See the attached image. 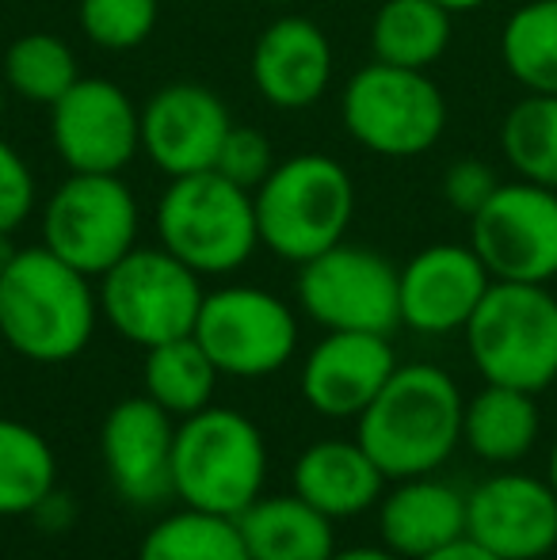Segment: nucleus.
<instances>
[{"instance_id": "f257e3e1", "label": "nucleus", "mask_w": 557, "mask_h": 560, "mask_svg": "<svg viewBox=\"0 0 557 560\" xmlns=\"http://www.w3.org/2000/svg\"><path fill=\"white\" fill-rule=\"evenodd\" d=\"M462 412L466 400L446 370L409 362L397 366L379 397L363 408L356 439L386 480L428 477L462 443Z\"/></svg>"}, {"instance_id": "f03ea898", "label": "nucleus", "mask_w": 557, "mask_h": 560, "mask_svg": "<svg viewBox=\"0 0 557 560\" xmlns=\"http://www.w3.org/2000/svg\"><path fill=\"white\" fill-rule=\"evenodd\" d=\"M100 298L89 275L54 256L46 244L20 248L0 275V336L27 362H69L96 332Z\"/></svg>"}, {"instance_id": "7ed1b4c3", "label": "nucleus", "mask_w": 557, "mask_h": 560, "mask_svg": "<svg viewBox=\"0 0 557 560\" xmlns=\"http://www.w3.org/2000/svg\"><path fill=\"white\" fill-rule=\"evenodd\" d=\"M268 443L264 431L237 408L184 416L172 450V495L207 515L241 518L264 495Z\"/></svg>"}, {"instance_id": "20e7f679", "label": "nucleus", "mask_w": 557, "mask_h": 560, "mask_svg": "<svg viewBox=\"0 0 557 560\" xmlns=\"http://www.w3.org/2000/svg\"><path fill=\"white\" fill-rule=\"evenodd\" d=\"M466 332L469 359L489 385L543 393L557 377V298L543 282H497L485 290Z\"/></svg>"}, {"instance_id": "39448f33", "label": "nucleus", "mask_w": 557, "mask_h": 560, "mask_svg": "<svg viewBox=\"0 0 557 560\" xmlns=\"http://www.w3.org/2000/svg\"><path fill=\"white\" fill-rule=\"evenodd\" d=\"M351 210H356L351 176L333 156L321 153L290 156L256 187L260 244L298 267L344 241Z\"/></svg>"}, {"instance_id": "423d86ee", "label": "nucleus", "mask_w": 557, "mask_h": 560, "mask_svg": "<svg viewBox=\"0 0 557 560\" xmlns=\"http://www.w3.org/2000/svg\"><path fill=\"white\" fill-rule=\"evenodd\" d=\"M156 233L195 275H230L260 244L256 199L214 168L176 176L156 207Z\"/></svg>"}, {"instance_id": "0eeeda50", "label": "nucleus", "mask_w": 557, "mask_h": 560, "mask_svg": "<svg viewBox=\"0 0 557 560\" xmlns=\"http://www.w3.org/2000/svg\"><path fill=\"white\" fill-rule=\"evenodd\" d=\"M199 279L169 248H135L100 275V313L123 339L149 351L195 332L207 298Z\"/></svg>"}, {"instance_id": "6e6552de", "label": "nucleus", "mask_w": 557, "mask_h": 560, "mask_svg": "<svg viewBox=\"0 0 557 560\" xmlns=\"http://www.w3.org/2000/svg\"><path fill=\"white\" fill-rule=\"evenodd\" d=\"M135 191L112 172H73L43 214V244L89 279L138 248Z\"/></svg>"}, {"instance_id": "1a4fd4ad", "label": "nucleus", "mask_w": 557, "mask_h": 560, "mask_svg": "<svg viewBox=\"0 0 557 560\" xmlns=\"http://www.w3.org/2000/svg\"><path fill=\"white\" fill-rule=\"evenodd\" d=\"M298 302L325 332L390 336L402 325V271L379 252L340 241L302 264Z\"/></svg>"}, {"instance_id": "9d476101", "label": "nucleus", "mask_w": 557, "mask_h": 560, "mask_svg": "<svg viewBox=\"0 0 557 560\" xmlns=\"http://www.w3.org/2000/svg\"><path fill=\"white\" fill-rule=\"evenodd\" d=\"M344 126L371 153L417 156L443 133L446 104L423 69L374 61L344 89Z\"/></svg>"}, {"instance_id": "9b49d317", "label": "nucleus", "mask_w": 557, "mask_h": 560, "mask_svg": "<svg viewBox=\"0 0 557 560\" xmlns=\"http://www.w3.org/2000/svg\"><path fill=\"white\" fill-rule=\"evenodd\" d=\"M195 339L218 374L268 377L298 351V317L282 298L260 287H225L202 298Z\"/></svg>"}, {"instance_id": "f8f14e48", "label": "nucleus", "mask_w": 557, "mask_h": 560, "mask_svg": "<svg viewBox=\"0 0 557 560\" xmlns=\"http://www.w3.org/2000/svg\"><path fill=\"white\" fill-rule=\"evenodd\" d=\"M469 248L497 282H550L557 275V191L500 184L469 218Z\"/></svg>"}, {"instance_id": "ddd939ff", "label": "nucleus", "mask_w": 557, "mask_h": 560, "mask_svg": "<svg viewBox=\"0 0 557 560\" xmlns=\"http://www.w3.org/2000/svg\"><path fill=\"white\" fill-rule=\"evenodd\" d=\"M50 112L54 145L73 172L119 176L141 149V115L127 92L104 77L77 81Z\"/></svg>"}, {"instance_id": "4468645a", "label": "nucleus", "mask_w": 557, "mask_h": 560, "mask_svg": "<svg viewBox=\"0 0 557 560\" xmlns=\"http://www.w3.org/2000/svg\"><path fill=\"white\" fill-rule=\"evenodd\" d=\"M466 538L500 560H538L557 549V495L550 480L500 472L466 495Z\"/></svg>"}, {"instance_id": "2eb2a0df", "label": "nucleus", "mask_w": 557, "mask_h": 560, "mask_svg": "<svg viewBox=\"0 0 557 560\" xmlns=\"http://www.w3.org/2000/svg\"><path fill=\"white\" fill-rule=\"evenodd\" d=\"M176 416L149 397H127L107 412L100 428V454L112 488L135 508L172 500V450Z\"/></svg>"}, {"instance_id": "dca6fc26", "label": "nucleus", "mask_w": 557, "mask_h": 560, "mask_svg": "<svg viewBox=\"0 0 557 560\" xmlns=\"http://www.w3.org/2000/svg\"><path fill=\"white\" fill-rule=\"evenodd\" d=\"M230 126L218 92L202 84H169L141 112V149L172 179L195 176L218 164Z\"/></svg>"}, {"instance_id": "f3484780", "label": "nucleus", "mask_w": 557, "mask_h": 560, "mask_svg": "<svg viewBox=\"0 0 557 560\" xmlns=\"http://www.w3.org/2000/svg\"><path fill=\"white\" fill-rule=\"evenodd\" d=\"M489 287L492 275L474 248L431 244L402 267V325L423 336L462 332Z\"/></svg>"}, {"instance_id": "a211bd4d", "label": "nucleus", "mask_w": 557, "mask_h": 560, "mask_svg": "<svg viewBox=\"0 0 557 560\" xmlns=\"http://www.w3.org/2000/svg\"><path fill=\"white\" fill-rule=\"evenodd\" d=\"M394 370L397 359L390 336L328 332L302 362V397L328 420H359Z\"/></svg>"}, {"instance_id": "6ab92c4d", "label": "nucleus", "mask_w": 557, "mask_h": 560, "mask_svg": "<svg viewBox=\"0 0 557 560\" xmlns=\"http://www.w3.org/2000/svg\"><path fill=\"white\" fill-rule=\"evenodd\" d=\"M333 77V46L325 31L305 15H282L260 35L253 50V81L276 107H313Z\"/></svg>"}, {"instance_id": "aec40b11", "label": "nucleus", "mask_w": 557, "mask_h": 560, "mask_svg": "<svg viewBox=\"0 0 557 560\" xmlns=\"http://www.w3.org/2000/svg\"><path fill=\"white\" fill-rule=\"evenodd\" d=\"M379 538L402 560H423L466 538V495L428 477H405L379 500Z\"/></svg>"}, {"instance_id": "412c9836", "label": "nucleus", "mask_w": 557, "mask_h": 560, "mask_svg": "<svg viewBox=\"0 0 557 560\" xmlns=\"http://www.w3.org/2000/svg\"><path fill=\"white\" fill-rule=\"evenodd\" d=\"M290 480H294V492L333 523L379 508L382 488H386V472L359 439H321L305 446Z\"/></svg>"}, {"instance_id": "4be33fe9", "label": "nucleus", "mask_w": 557, "mask_h": 560, "mask_svg": "<svg viewBox=\"0 0 557 560\" xmlns=\"http://www.w3.org/2000/svg\"><path fill=\"white\" fill-rule=\"evenodd\" d=\"M237 526L253 560H328L336 553V523L298 492L260 495Z\"/></svg>"}, {"instance_id": "5701e85b", "label": "nucleus", "mask_w": 557, "mask_h": 560, "mask_svg": "<svg viewBox=\"0 0 557 560\" xmlns=\"http://www.w3.org/2000/svg\"><path fill=\"white\" fill-rule=\"evenodd\" d=\"M462 443L481 462L512 465L538 443V405L535 393L512 385H489L466 400L462 412Z\"/></svg>"}, {"instance_id": "b1692460", "label": "nucleus", "mask_w": 557, "mask_h": 560, "mask_svg": "<svg viewBox=\"0 0 557 560\" xmlns=\"http://www.w3.org/2000/svg\"><path fill=\"white\" fill-rule=\"evenodd\" d=\"M218 366L210 354L199 347L195 336L169 339L146 351V366H141V382H146V397L156 400L169 416L184 420L210 405L218 385Z\"/></svg>"}, {"instance_id": "393cba45", "label": "nucleus", "mask_w": 557, "mask_h": 560, "mask_svg": "<svg viewBox=\"0 0 557 560\" xmlns=\"http://www.w3.org/2000/svg\"><path fill=\"white\" fill-rule=\"evenodd\" d=\"M58 485L54 446L35 428L0 416V518L35 515Z\"/></svg>"}, {"instance_id": "a878e982", "label": "nucleus", "mask_w": 557, "mask_h": 560, "mask_svg": "<svg viewBox=\"0 0 557 560\" xmlns=\"http://www.w3.org/2000/svg\"><path fill=\"white\" fill-rule=\"evenodd\" d=\"M451 43V12L436 0H386L374 15V58L402 69H428Z\"/></svg>"}, {"instance_id": "bb28decb", "label": "nucleus", "mask_w": 557, "mask_h": 560, "mask_svg": "<svg viewBox=\"0 0 557 560\" xmlns=\"http://www.w3.org/2000/svg\"><path fill=\"white\" fill-rule=\"evenodd\" d=\"M138 560H253L237 518L179 508L141 538Z\"/></svg>"}, {"instance_id": "cd10ccee", "label": "nucleus", "mask_w": 557, "mask_h": 560, "mask_svg": "<svg viewBox=\"0 0 557 560\" xmlns=\"http://www.w3.org/2000/svg\"><path fill=\"white\" fill-rule=\"evenodd\" d=\"M504 66L523 89L557 96V0H535L504 23Z\"/></svg>"}, {"instance_id": "c85d7f7f", "label": "nucleus", "mask_w": 557, "mask_h": 560, "mask_svg": "<svg viewBox=\"0 0 557 560\" xmlns=\"http://www.w3.org/2000/svg\"><path fill=\"white\" fill-rule=\"evenodd\" d=\"M500 145L527 184L557 191V96L531 92L520 100L500 126Z\"/></svg>"}, {"instance_id": "c756f323", "label": "nucleus", "mask_w": 557, "mask_h": 560, "mask_svg": "<svg viewBox=\"0 0 557 560\" xmlns=\"http://www.w3.org/2000/svg\"><path fill=\"white\" fill-rule=\"evenodd\" d=\"M4 77L15 96L31 100V104H46V107H54L77 81H81V77H77L73 50H69L61 38L46 35V31L23 35L8 46Z\"/></svg>"}, {"instance_id": "7c9ffc66", "label": "nucleus", "mask_w": 557, "mask_h": 560, "mask_svg": "<svg viewBox=\"0 0 557 560\" xmlns=\"http://www.w3.org/2000/svg\"><path fill=\"white\" fill-rule=\"evenodd\" d=\"M156 23V0H81V27L104 50H135Z\"/></svg>"}, {"instance_id": "2f4dec72", "label": "nucleus", "mask_w": 557, "mask_h": 560, "mask_svg": "<svg viewBox=\"0 0 557 560\" xmlns=\"http://www.w3.org/2000/svg\"><path fill=\"white\" fill-rule=\"evenodd\" d=\"M271 156H276L271 153V141L264 138L260 130H253V126H230L214 172H222L225 179H233L237 187L253 191V187H260L264 179L271 176V168H276Z\"/></svg>"}, {"instance_id": "473e14b6", "label": "nucleus", "mask_w": 557, "mask_h": 560, "mask_svg": "<svg viewBox=\"0 0 557 560\" xmlns=\"http://www.w3.org/2000/svg\"><path fill=\"white\" fill-rule=\"evenodd\" d=\"M35 207V176L8 141H0V233H15Z\"/></svg>"}, {"instance_id": "72a5a7b5", "label": "nucleus", "mask_w": 557, "mask_h": 560, "mask_svg": "<svg viewBox=\"0 0 557 560\" xmlns=\"http://www.w3.org/2000/svg\"><path fill=\"white\" fill-rule=\"evenodd\" d=\"M497 187L500 184H497V176H492V168L481 161H459V164H451L443 176L446 202L466 218H474L477 210L497 195Z\"/></svg>"}, {"instance_id": "f704fd0d", "label": "nucleus", "mask_w": 557, "mask_h": 560, "mask_svg": "<svg viewBox=\"0 0 557 560\" xmlns=\"http://www.w3.org/2000/svg\"><path fill=\"white\" fill-rule=\"evenodd\" d=\"M423 560H500V557H492L489 549H481V546H477V541L459 538V541H454V546L439 549V553H431V557H423Z\"/></svg>"}, {"instance_id": "c9c22d12", "label": "nucleus", "mask_w": 557, "mask_h": 560, "mask_svg": "<svg viewBox=\"0 0 557 560\" xmlns=\"http://www.w3.org/2000/svg\"><path fill=\"white\" fill-rule=\"evenodd\" d=\"M328 560H402V557H394L386 546H359V549H344V553L336 549Z\"/></svg>"}, {"instance_id": "e433bc0d", "label": "nucleus", "mask_w": 557, "mask_h": 560, "mask_svg": "<svg viewBox=\"0 0 557 560\" xmlns=\"http://www.w3.org/2000/svg\"><path fill=\"white\" fill-rule=\"evenodd\" d=\"M20 256V248L12 244V233H0V275L12 267V259Z\"/></svg>"}, {"instance_id": "4c0bfd02", "label": "nucleus", "mask_w": 557, "mask_h": 560, "mask_svg": "<svg viewBox=\"0 0 557 560\" xmlns=\"http://www.w3.org/2000/svg\"><path fill=\"white\" fill-rule=\"evenodd\" d=\"M436 4H443L446 12H469V8H477L481 0H436Z\"/></svg>"}, {"instance_id": "58836bf2", "label": "nucleus", "mask_w": 557, "mask_h": 560, "mask_svg": "<svg viewBox=\"0 0 557 560\" xmlns=\"http://www.w3.org/2000/svg\"><path fill=\"white\" fill-rule=\"evenodd\" d=\"M546 480H550V488H554V495H557V443L550 450V462H546Z\"/></svg>"}, {"instance_id": "ea45409f", "label": "nucleus", "mask_w": 557, "mask_h": 560, "mask_svg": "<svg viewBox=\"0 0 557 560\" xmlns=\"http://www.w3.org/2000/svg\"><path fill=\"white\" fill-rule=\"evenodd\" d=\"M0 115H4V92H0Z\"/></svg>"}, {"instance_id": "a19ab883", "label": "nucleus", "mask_w": 557, "mask_h": 560, "mask_svg": "<svg viewBox=\"0 0 557 560\" xmlns=\"http://www.w3.org/2000/svg\"><path fill=\"white\" fill-rule=\"evenodd\" d=\"M268 4H287V0H268Z\"/></svg>"}]
</instances>
